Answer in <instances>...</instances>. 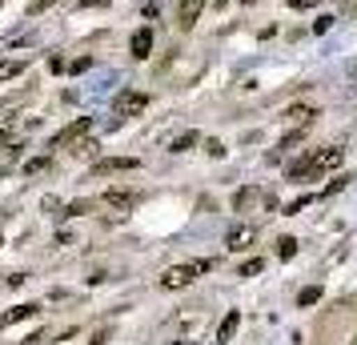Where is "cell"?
<instances>
[{
	"mask_svg": "<svg viewBox=\"0 0 357 345\" xmlns=\"http://www.w3.org/2000/svg\"><path fill=\"white\" fill-rule=\"evenodd\" d=\"M341 153L337 145H325V148H313L309 157H301V161H293L289 169H285V177L289 181H313V177H329L333 169L341 164Z\"/></svg>",
	"mask_w": 357,
	"mask_h": 345,
	"instance_id": "cell-1",
	"label": "cell"
},
{
	"mask_svg": "<svg viewBox=\"0 0 357 345\" xmlns=\"http://www.w3.org/2000/svg\"><path fill=\"white\" fill-rule=\"evenodd\" d=\"M213 261H189V265H173L161 273V289H189L201 273H209Z\"/></svg>",
	"mask_w": 357,
	"mask_h": 345,
	"instance_id": "cell-2",
	"label": "cell"
},
{
	"mask_svg": "<svg viewBox=\"0 0 357 345\" xmlns=\"http://www.w3.org/2000/svg\"><path fill=\"white\" fill-rule=\"evenodd\" d=\"M277 201L265 193V189H257V185H249V189H241L237 197H233V209L237 213H257V209H273Z\"/></svg>",
	"mask_w": 357,
	"mask_h": 345,
	"instance_id": "cell-3",
	"label": "cell"
},
{
	"mask_svg": "<svg viewBox=\"0 0 357 345\" xmlns=\"http://www.w3.org/2000/svg\"><path fill=\"white\" fill-rule=\"evenodd\" d=\"M89 132H93V116H77L68 129H61L56 137H52V148H73L81 137H89Z\"/></svg>",
	"mask_w": 357,
	"mask_h": 345,
	"instance_id": "cell-4",
	"label": "cell"
},
{
	"mask_svg": "<svg viewBox=\"0 0 357 345\" xmlns=\"http://www.w3.org/2000/svg\"><path fill=\"white\" fill-rule=\"evenodd\" d=\"M253 241H257V229H253V225H233V229L225 233V249L229 253H245Z\"/></svg>",
	"mask_w": 357,
	"mask_h": 345,
	"instance_id": "cell-5",
	"label": "cell"
},
{
	"mask_svg": "<svg viewBox=\"0 0 357 345\" xmlns=\"http://www.w3.org/2000/svg\"><path fill=\"white\" fill-rule=\"evenodd\" d=\"M113 109H116V116H137V113L149 109V97L145 93H121V97L113 100Z\"/></svg>",
	"mask_w": 357,
	"mask_h": 345,
	"instance_id": "cell-6",
	"label": "cell"
},
{
	"mask_svg": "<svg viewBox=\"0 0 357 345\" xmlns=\"http://www.w3.org/2000/svg\"><path fill=\"white\" fill-rule=\"evenodd\" d=\"M137 164H141L137 157H105V161H97L93 173H97V177H113V173H132Z\"/></svg>",
	"mask_w": 357,
	"mask_h": 345,
	"instance_id": "cell-7",
	"label": "cell"
},
{
	"mask_svg": "<svg viewBox=\"0 0 357 345\" xmlns=\"http://www.w3.org/2000/svg\"><path fill=\"white\" fill-rule=\"evenodd\" d=\"M36 313H40V305H33V301H24V305H13L8 313H0V329L20 325V321H29V317H36Z\"/></svg>",
	"mask_w": 357,
	"mask_h": 345,
	"instance_id": "cell-8",
	"label": "cell"
},
{
	"mask_svg": "<svg viewBox=\"0 0 357 345\" xmlns=\"http://www.w3.org/2000/svg\"><path fill=\"white\" fill-rule=\"evenodd\" d=\"M201 13H205V0H181V8H177V17H181V29H193Z\"/></svg>",
	"mask_w": 357,
	"mask_h": 345,
	"instance_id": "cell-9",
	"label": "cell"
},
{
	"mask_svg": "<svg viewBox=\"0 0 357 345\" xmlns=\"http://www.w3.org/2000/svg\"><path fill=\"white\" fill-rule=\"evenodd\" d=\"M129 49H132V56H137V61H145L149 52H153V29H137Z\"/></svg>",
	"mask_w": 357,
	"mask_h": 345,
	"instance_id": "cell-10",
	"label": "cell"
},
{
	"mask_svg": "<svg viewBox=\"0 0 357 345\" xmlns=\"http://www.w3.org/2000/svg\"><path fill=\"white\" fill-rule=\"evenodd\" d=\"M100 201H105V205H113V209H125V213H129L132 205H137V193H129V189H109Z\"/></svg>",
	"mask_w": 357,
	"mask_h": 345,
	"instance_id": "cell-11",
	"label": "cell"
},
{
	"mask_svg": "<svg viewBox=\"0 0 357 345\" xmlns=\"http://www.w3.org/2000/svg\"><path fill=\"white\" fill-rule=\"evenodd\" d=\"M285 116L293 121V129H309V125H313V116H317V109H313V105H293Z\"/></svg>",
	"mask_w": 357,
	"mask_h": 345,
	"instance_id": "cell-12",
	"label": "cell"
},
{
	"mask_svg": "<svg viewBox=\"0 0 357 345\" xmlns=\"http://www.w3.org/2000/svg\"><path fill=\"white\" fill-rule=\"evenodd\" d=\"M237 325H241V313H237V309H229V313H225V321H221V329H217V342H233Z\"/></svg>",
	"mask_w": 357,
	"mask_h": 345,
	"instance_id": "cell-13",
	"label": "cell"
},
{
	"mask_svg": "<svg viewBox=\"0 0 357 345\" xmlns=\"http://www.w3.org/2000/svg\"><path fill=\"white\" fill-rule=\"evenodd\" d=\"M49 169H52L49 157H29V161H24V173H29V177H33V173H49Z\"/></svg>",
	"mask_w": 357,
	"mask_h": 345,
	"instance_id": "cell-14",
	"label": "cell"
},
{
	"mask_svg": "<svg viewBox=\"0 0 357 345\" xmlns=\"http://www.w3.org/2000/svg\"><path fill=\"white\" fill-rule=\"evenodd\" d=\"M277 257H281V261L297 257V241H293V237H281V241H277Z\"/></svg>",
	"mask_w": 357,
	"mask_h": 345,
	"instance_id": "cell-15",
	"label": "cell"
},
{
	"mask_svg": "<svg viewBox=\"0 0 357 345\" xmlns=\"http://www.w3.org/2000/svg\"><path fill=\"white\" fill-rule=\"evenodd\" d=\"M24 72V61H8V65H0V84L13 81V77H20Z\"/></svg>",
	"mask_w": 357,
	"mask_h": 345,
	"instance_id": "cell-16",
	"label": "cell"
},
{
	"mask_svg": "<svg viewBox=\"0 0 357 345\" xmlns=\"http://www.w3.org/2000/svg\"><path fill=\"white\" fill-rule=\"evenodd\" d=\"M197 141H201V137H197V132H181L177 141H173V153H189V148H193Z\"/></svg>",
	"mask_w": 357,
	"mask_h": 345,
	"instance_id": "cell-17",
	"label": "cell"
},
{
	"mask_svg": "<svg viewBox=\"0 0 357 345\" xmlns=\"http://www.w3.org/2000/svg\"><path fill=\"white\" fill-rule=\"evenodd\" d=\"M317 301H321V289H317V285H309V289L297 293V305H317Z\"/></svg>",
	"mask_w": 357,
	"mask_h": 345,
	"instance_id": "cell-18",
	"label": "cell"
},
{
	"mask_svg": "<svg viewBox=\"0 0 357 345\" xmlns=\"http://www.w3.org/2000/svg\"><path fill=\"white\" fill-rule=\"evenodd\" d=\"M261 269H265V261H261V257H253V261H245V265H241V277H257Z\"/></svg>",
	"mask_w": 357,
	"mask_h": 345,
	"instance_id": "cell-19",
	"label": "cell"
},
{
	"mask_svg": "<svg viewBox=\"0 0 357 345\" xmlns=\"http://www.w3.org/2000/svg\"><path fill=\"white\" fill-rule=\"evenodd\" d=\"M84 209H89V201H73V205L65 209V217H81Z\"/></svg>",
	"mask_w": 357,
	"mask_h": 345,
	"instance_id": "cell-20",
	"label": "cell"
},
{
	"mask_svg": "<svg viewBox=\"0 0 357 345\" xmlns=\"http://www.w3.org/2000/svg\"><path fill=\"white\" fill-rule=\"evenodd\" d=\"M329 29H333V17H321L317 24H313V33H317V36H321V33H329Z\"/></svg>",
	"mask_w": 357,
	"mask_h": 345,
	"instance_id": "cell-21",
	"label": "cell"
},
{
	"mask_svg": "<svg viewBox=\"0 0 357 345\" xmlns=\"http://www.w3.org/2000/svg\"><path fill=\"white\" fill-rule=\"evenodd\" d=\"M205 148H209V157H225V145L221 141H205Z\"/></svg>",
	"mask_w": 357,
	"mask_h": 345,
	"instance_id": "cell-22",
	"label": "cell"
},
{
	"mask_svg": "<svg viewBox=\"0 0 357 345\" xmlns=\"http://www.w3.org/2000/svg\"><path fill=\"white\" fill-rule=\"evenodd\" d=\"M317 4H321V0H289V8H297V13H301V8H317Z\"/></svg>",
	"mask_w": 357,
	"mask_h": 345,
	"instance_id": "cell-23",
	"label": "cell"
},
{
	"mask_svg": "<svg viewBox=\"0 0 357 345\" xmlns=\"http://www.w3.org/2000/svg\"><path fill=\"white\" fill-rule=\"evenodd\" d=\"M89 68H93V61H89V56H81V61H73V72H89Z\"/></svg>",
	"mask_w": 357,
	"mask_h": 345,
	"instance_id": "cell-24",
	"label": "cell"
},
{
	"mask_svg": "<svg viewBox=\"0 0 357 345\" xmlns=\"http://www.w3.org/2000/svg\"><path fill=\"white\" fill-rule=\"evenodd\" d=\"M4 132H8V116H0V137H4Z\"/></svg>",
	"mask_w": 357,
	"mask_h": 345,
	"instance_id": "cell-25",
	"label": "cell"
},
{
	"mask_svg": "<svg viewBox=\"0 0 357 345\" xmlns=\"http://www.w3.org/2000/svg\"><path fill=\"white\" fill-rule=\"evenodd\" d=\"M45 4H52V0H33V8H45Z\"/></svg>",
	"mask_w": 357,
	"mask_h": 345,
	"instance_id": "cell-26",
	"label": "cell"
},
{
	"mask_svg": "<svg viewBox=\"0 0 357 345\" xmlns=\"http://www.w3.org/2000/svg\"><path fill=\"white\" fill-rule=\"evenodd\" d=\"M245 4H253V0H245Z\"/></svg>",
	"mask_w": 357,
	"mask_h": 345,
	"instance_id": "cell-27",
	"label": "cell"
},
{
	"mask_svg": "<svg viewBox=\"0 0 357 345\" xmlns=\"http://www.w3.org/2000/svg\"><path fill=\"white\" fill-rule=\"evenodd\" d=\"M354 345H357V337H354Z\"/></svg>",
	"mask_w": 357,
	"mask_h": 345,
	"instance_id": "cell-28",
	"label": "cell"
},
{
	"mask_svg": "<svg viewBox=\"0 0 357 345\" xmlns=\"http://www.w3.org/2000/svg\"><path fill=\"white\" fill-rule=\"evenodd\" d=\"M0 4H4V0H0Z\"/></svg>",
	"mask_w": 357,
	"mask_h": 345,
	"instance_id": "cell-29",
	"label": "cell"
}]
</instances>
